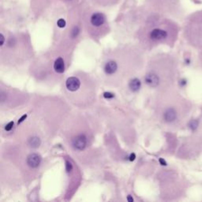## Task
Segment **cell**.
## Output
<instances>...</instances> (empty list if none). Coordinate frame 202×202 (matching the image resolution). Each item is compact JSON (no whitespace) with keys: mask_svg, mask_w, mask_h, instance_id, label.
Listing matches in <instances>:
<instances>
[{"mask_svg":"<svg viewBox=\"0 0 202 202\" xmlns=\"http://www.w3.org/2000/svg\"><path fill=\"white\" fill-rule=\"evenodd\" d=\"M163 118L167 123H173L178 118V112L174 107H168L163 113Z\"/></svg>","mask_w":202,"mask_h":202,"instance_id":"6da1fadb","label":"cell"},{"mask_svg":"<svg viewBox=\"0 0 202 202\" xmlns=\"http://www.w3.org/2000/svg\"><path fill=\"white\" fill-rule=\"evenodd\" d=\"M87 145V138L84 134H80L76 136L72 140V145L75 149L82 151L86 147Z\"/></svg>","mask_w":202,"mask_h":202,"instance_id":"7a4b0ae2","label":"cell"},{"mask_svg":"<svg viewBox=\"0 0 202 202\" xmlns=\"http://www.w3.org/2000/svg\"><path fill=\"white\" fill-rule=\"evenodd\" d=\"M66 86L69 91L70 92H75L79 89L81 86V82L77 77H70L66 80Z\"/></svg>","mask_w":202,"mask_h":202,"instance_id":"3957f363","label":"cell"},{"mask_svg":"<svg viewBox=\"0 0 202 202\" xmlns=\"http://www.w3.org/2000/svg\"><path fill=\"white\" fill-rule=\"evenodd\" d=\"M167 32L161 28H154L150 33V38L153 40H163L167 37Z\"/></svg>","mask_w":202,"mask_h":202,"instance_id":"277c9868","label":"cell"},{"mask_svg":"<svg viewBox=\"0 0 202 202\" xmlns=\"http://www.w3.org/2000/svg\"><path fill=\"white\" fill-rule=\"evenodd\" d=\"M145 81L146 84L149 85L150 87L155 88L160 83V77L156 73L151 72V73L146 74L145 77Z\"/></svg>","mask_w":202,"mask_h":202,"instance_id":"5b68a950","label":"cell"},{"mask_svg":"<svg viewBox=\"0 0 202 202\" xmlns=\"http://www.w3.org/2000/svg\"><path fill=\"white\" fill-rule=\"evenodd\" d=\"M41 162V157L37 153L30 154L27 158V163L32 168H37Z\"/></svg>","mask_w":202,"mask_h":202,"instance_id":"8992f818","label":"cell"},{"mask_svg":"<svg viewBox=\"0 0 202 202\" xmlns=\"http://www.w3.org/2000/svg\"><path fill=\"white\" fill-rule=\"evenodd\" d=\"M117 70H118V65L115 61H112V60L108 61L104 66V71L108 75L114 74Z\"/></svg>","mask_w":202,"mask_h":202,"instance_id":"52a82bcc","label":"cell"},{"mask_svg":"<svg viewBox=\"0 0 202 202\" xmlns=\"http://www.w3.org/2000/svg\"><path fill=\"white\" fill-rule=\"evenodd\" d=\"M91 22L94 26H100L104 24V15L100 13L94 14L91 17Z\"/></svg>","mask_w":202,"mask_h":202,"instance_id":"ba28073f","label":"cell"},{"mask_svg":"<svg viewBox=\"0 0 202 202\" xmlns=\"http://www.w3.org/2000/svg\"><path fill=\"white\" fill-rule=\"evenodd\" d=\"M54 70L58 73H62L65 70L64 60L62 57H59L54 63Z\"/></svg>","mask_w":202,"mask_h":202,"instance_id":"9c48e42d","label":"cell"},{"mask_svg":"<svg viewBox=\"0 0 202 202\" xmlns=\"http://www.w3.org/2000/svg\"><path fill=\"white\" fill-rule=\"evenodd\" d=\"M140 85H141V83H140V80L138 78H134L129 83V88L132 90L133 92L138 91L140 89Z\"/></svg>","mask_w":202,"mask_h":202,"instance_id":"30bf717a","label":"cell"},{"mask_svg":"<svg viewBox=\"0 0 202 202\" xmlns=\"http://www.w3.org/2000/svg\"><path fill=\"white\" fill-rule=\"evenodd\" d=\"M40 143L41 141L39 140V138H38L37 137H33L29 139L28 140V145L31 146L32 148H38L39 145H40Z\"/></svg>","mask_w":202,"mask_h":202,"instance_id":"8fae6325","label":"cell"},{"mask_svg":"<svg viewBox=\"0 0 202 202\" xmlns=\"http://www.w3.org/2000/svg\"><path fill=\"white\" fill-rule=\"evenodd\" d=\"M57 25H58L59 28H63V27H65V25H66V21L63 19H59L58 21V22H57Z\"/></svg>","mask_w":202,"mask_h":202,"instance_id":"7c38bea8","label":"cell"},{"mask_svg":"<svg viewBox=\"0 0 202 202\" xmlns=\"http://www.w3.org/2000/svg\"><path fill=\"white\" fill-rule=\"evenodd\" d=\"M66 171H67V172H70V171H72V169H73V165H72V163H70V162H69V161H66Z\"/></svg>","mask_w":202,"mask_h":202,"instance_id":"4fadbf2b","label":"cell"},{"mask_svg":"<svg viewBox=\"0 0 202 202\" xmlns=\"http://www.w3.org/2000/svg\"><path fill=\"white\" fill-rule=\"evenodd\" d=\"M13 126H14V122H10L6 125V127H5V129H6V131H10V130H11L12 129Z\"/></svg>","mask_w":202,"mask_h":202,"instance_id":"5bb4252c","label":"cell"},{"mask_svg":"<svg viewBox=\"0 0 202 202\" xmlns=\"http://www.w3.org/2000/svg\"><path fill=\"white\" fill-rule=\"evenodd\" d=\"M104 96L105 97V98H107V99H111L114 97V95H113L112 93H104Z\"/></svg>","mask_w":202,"mask_h":202,"instance_id":"9a60e30c","label":"cell"},{"mask_svg":"<svg viewBox=\"0 0 202 202\" xmlns=\"http://www.w3.org/2000/svg\"><path fill=\"white\" fill-rule=\"evenodd\" d=\"M77 33H78V28H74V29H73V33H72L73 37H76V36L77 35Z\"/></svg>","mask_w":202,"mask_h":202,"instance_id":"2e32d148","label":"cell"},{"mask_svg":"<svg viewBox=\"0 0 202 202\" xmlns=\"http://www.w3.org/2000/svg\"><path fill=\"white\" fill-rule=\"evenodd\" d=\"M27 118V115H23L22 117H21V118H20L19 120H18V124L21 123V122H22L23 121L25 120V118Z\"/></svg>","mask_w":202,"mask_h":202,"instance_id":"e0dca14e","label":"cell"},{"mask_svg":"<svg viewBox=\"0 0 202 202\" xmlns=\"http://www.w3.org/2000/svg\"><path fill=\"white\" fill-rule=\"evenodd\" d=\"M0 37H1V43H0V44H1V46H3V44H4V41H5V39H4V37H3V34L0 35Z\"/></svg>","mask_w":202,"mask_h":202,"instance_id":"ac0fdd59","label":"cell"},{"mask_svg":"<svg viewBox=\"0 0 202 202\" xmlns=\"http://www.w3.org/2000/svg\"><path fill=\"white\" fill-rule=\"evenodd\" d=\"M135 157H136V156H135L134 153H132L129 156V160H130V161H133V160H135Z\"/></svg>","mask_w":202,"mask_h":202,"instance_id":"d6986e66","label":"cell"},{"mask_svg":"<svg viewBox=\"0 0 202 202\" xmlns=\"http://www.w3.org/2000/svg\"><path fill=\"white\" fill-rule=\"evenodd\" d=\"M160 163L162 164V165H166V162H165V160H163V159H160Z\"/></svg>","mask_w":202,"mask_h":202,"instance_id":"ffe728a7","label":"cell"},{"mask_svg":"<svg viewBox=\"0 0 202 202\" xmlns=\"http://www.w3.org/2000/svg\"><path fill=\"white\" fill-rule=\"evenodd\" d=\"M127 200H128V201H129V202L134 201V199H133V197H131V196H130V195H129V196H128V197H127Z\"/></svg>","mask_w":202,"mask_h":202,"instance_id":"44dd1931","label":"cell"}]
</instances>
